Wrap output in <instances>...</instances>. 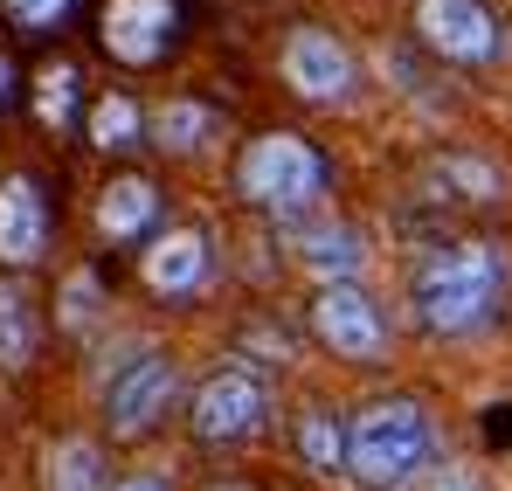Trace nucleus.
<instances>
[{
  "label": "nucleus",
  "instance_id": "obj_1",
  "mask_svg": "<svg viewBox=\"0 0 512 491\" xmlns=\"http://www.w3.org/2000/svg\"><path fill=\"white\" fill-rule=\"evenodd\" d=\"M436 450V422L416 395H388L346 422V471L360 491H409Z\"/></svg>",
  "mask_w": 512,
  "mask_h": 491
},
{
  "label": "nucleus",
  "instance_id": "obj_2",
  "mask_svg": "<svg viewBox=\"0 0 512 491\" xmlns=\"http://www.w3.org/2000/svg\"><path fill=\"white\" fill-rule=\"evenodd\" d=\"M506 291V263L499 249L485 243H457V249H429L409 277V298H416V319L429 332H478L492 319Z\"/></svg>",
  "mask_w": 512,
  "mask_h": 491
},
{
  "label": "nucleus",
  "instance_id": "obj_3",
  "mask_svg": "<svg viewBox=\"0 0 512 491\" xmlns=\"http://www.w3.org/2000/svg\"><path fill=\"white\" fill-rule=\"evenodd\" d=\"M236 187H243V201H256L263 215L298 222L326 194V160L298 132H263L250 153H243V166H236Z\"/></svg>",
  "mask_w": 512,
  "mask_h": 491
},
{
  "label": "nucleus",
  "instance_id": "obj_4",
  "mask_svg": "<svg viewBox=\"0 0 512 491\" xmlns=\"http://www.w3.org/2000/svg\"><path fill=\"white\" fill-rule=\"evenodd\" d=\"M416 35H423V49L450 56V63H499L506 56V21L485 0H423Z\"/></svg>",
  "mask_w": 512,
  "mask_h": 491
},
{
  "label": "nucleus",
  "instance_id": "obj_5",
  "mask_svg": "<svg viewBox=\"0 0 512 491\" xmlns=\"http://www.w3.org/2000/svg\"><path fill=\"white\" fill-rule=\"evenodd\" d=\"M270 422V388L250 367H222L201 395H194V436L201 443H250Z\"/></svg>",
  "mask_w": 512,
  "mask_h": 491
},
{
  "label": "nucleus",
  "instance_id": "obj_6",
  "mask_svg": "<svg viewBox=\"0 0 512 491\" xmlns=\"http://www.w3.org/2000/svg\"><path fill=\"white\" fill-rule=\"evenodd\" d=\"M173 395H180V367H173L167 353H139V360L111 381V429H118L125 443L153 436L160 415L173 409Z\"/></svg>",
  "mask_w": 512,
  "mask_h": 491
},
{
  "label": "nucleus",
  "instance_id": "obj_7",
  "mask_svg": "<svg viewBox=\"0 0 512 491\" xmlns=\"http://www.w3.org/2000/svg\"><path fill=\"white\" fill-rule=\"evenodd\" d=\"M312 332L346 360H381L388 353V319L360 284H326L319 305H312Z\"/></svg>",
  "mask_w": 512,
  "mask_h": 491
},
{
  "label": "nucleus",
  "instance_id": "obj_8",
  "mask_svg": "<svg viewBox=\"0 0 512 491\" xmlns=\"http://www.w3.org/2000/svg\"><path fill=\"white\" fill-rule=\"evenodd\" d=\"M284 83H291L305 104H346V97H353V56L340 49V35L298 28V35L284 42Z\"/></svg>",
  "mask_w": 512,
  "mask_h": 491
},
{
  "label": "nucleus",
  "instance_id": "obj_9",
  "mask_svg": "<svg viewBox=\"0 0 512 491\" xmlns=\"http://www.w3.org/2000/svg\"><path fill=\"white\" fill-rule=\"evenodd\" d=\"M97 28H104V49H111L118 63L146 70V63L167 56L173 28H180V7H173V0H111Z\"/></svg>",
  "mask_w": 512,
  "mask_h": 491
},
{
  "label": "nucleus",
  "instance_id": "obj_10",
  "mask_svg": "<svg viewBox=\"0 0 512 491\" xmlns=\"http://www.w3.org/2000/svg\"><path fill=\"white\" fill-rule=\"evenodd\" d=\"M42 249H49V201L28 173H7L0 180V263L28 270L42 263Z\"/></svg>",
  "mask_w": 512,
  "mask_h": 491
},
{
  "label": "nucleus",
  "instance_id": "obj_11",
  "mask_svg": "<svg viewBox=\"0 0 512 491\" xmlns=\"http://www.w3.org/2000/svg\"><path fill=\"white\" fill-rule=\"evenodd\" d=\"M208 236L201 229H173V236H160L153 243V256H146V284L153 291H167V298H187V291H201L208 284Z\"/></svg>",
  "mask_w": 512,
  "mask_h": 491
},
{
  "label": "nucleus",
  "instance_id": "obj_12",
  "mask_svg": "<svg viewBox=\"0 0 512 491\" xmlns=\"http://www.w3.org/2000/svg\"><path fill=\"white\" fill-rule=\"evenodd\" d=\"M153 222H160V194H153V180L125 173V180L104 187V201H97V229H104L111 243H132V236H146Z\"/></svg>",
  "mask_w": 512,
  "mask_h": 491
},
{
  "label": "nucleus",
  "instance_id": "obj_13",
  "mask_svg": "<svg viewBox=\"0 0 512 491\" xmlns=\"http://www.w3.org/2000/svg\"><path fill=\"white\" fill-rule=\"evenodd\" d=\"M298 263H305L319 284H353V270H360V236H353L346 222H312V229H298Z\"/></svg>",
  "mask_w": 512,
  "mask_h": 491
},
{
  "label": "nucleus",
  "instance_id": "obj_14",
  "mask_svg": "<svg viewBox=\"0 0 512 491\" xmlns=\"http://www.w3.org/2000/svg\"><path fill=\"white\" fill-rule=\"evenodd\" d=\"M153 139H160L167 153H201V146L215 139V111L173 97V104H160V118H153Z\"/></svg>",
  "mask_w": 512,
  "mask_h": 491
},
{
  "label": "nucleus",
  "instance_id": "obj_15",
  "mask_svg": "<svg viewBox=\"0 0 512 491\" xmlns=\"http://www.w3.org/2000/svg\"><path fill=\"white\" fill-rule=\"evenodd\" d=\"M35 360V305L21 284H0V367H28Z\"/></svg>",
  "mask_w": 512,
  "mask_h": 491
},
{
  "label": "nucleus",
  "instance_id": "obj_16",
  "mask_svg": "<svg viewBox=\"0 0 512 491\" xmlns=\"http://www.w3.org/2000/svg\"><path fill=\"white\" fill-rule=\"evenodd\" d=\"M104 450L97 443H56V457H49V491H104Z\"/></svg>",
  "mask_w": 512,
  "mask_h": 491
},
{
  "label": "nucleus",
  "instance_id": "obj_17",
  "mask_svg": "<svg viewBox=\"0 0 512 491\" xmlns=\"http://www.w3.org/2000/svg\"><path fill=\"white\" fill-rule=\"evenodd\" d=\"M139 132H146V118H139V104L132 97H97V111H90V139L104 146V153H132L139 146Z\"/></svg>",
  "mask_w": 512,
  "mask_h": 491
},
{
  "label": "nucleus",
  "instance_id": "obj_18",
  "mask_svg": "<svg viewBox=\"0 0 512 491\" xmlns=\"http://www.w3.org/2000/svg\"><path fill=\"white\" fill-rule=\"evenodd\" d=\"M298 443H305V464H312V471H340V464H346V429H340V415L312 409L305 422H298Z\"/></svg>",
  "mask_w": 512,
  "mask_h": 491
},
{
  "label": "nucleus",
  "instance_id": "obj_19",
  "mask_svg": "<svg viewBox=\"0 0 512 491\" xmlns=\"http://www.w3.org/2000/svg\"><path fill=\"white\" fill-rule=\"evenodd\" d=\"M70 7H77V0H7L14 28H56V21H63Z\"/></svg>",
  "mask_w": 512,
  "mask_h": 491
},
{
  "label": "nucleus",
  "instance_id": "obj_20",
  "mask_svg": "<svg viewBox=\"0 0 512 491\" xmlns=\"http://www.w3.org/2000/svg\"><path fill=\"white\" fill-rule=\"evenodd\" d=\"M70 90H77L70 70H49V77H42V118H49V125H63V118H70Z\"/></svg>",
  "mask_w": 512,
  "mask_h": 491
},
{
  "label": "nucleus",
  "instance_id": "obj_21",
  "mask_svg": "<svg viewBox=\"0 0 512 491\" xmlns=\"http://www.w3.org/2000/svg\"><path fill=\"white\" fill-rule=\"evenodd\" d=\"M90 305H97V284L77 277V284H70V312H63V326H90Z\"/></svg>",
  "mask_w": 512,
  "mask_h": 491
},
{
  "label": "nucleus",
  "instance_id": "obj_22",
  "mask_svg": "<svg viewBox=\"0 0 512 491\" xmlns=\"http://www.w3.org/2000/svg\"><path fill=\"white\" fill-rule=\"evenodd\" d=\"M104 491H167V471H139V478H125V485H104Z\"/></svg>",
  "mask_w": 512,
  "mask_h": 491
},
{
  "label": "nucleus",
  "instance_id": "obj_23",
  "mask_svg": "<svg viewBox=\"0 0 512 491\" xmlns=\"http://www.w3.org/2000/svg\"><path fill=\"white\" fill-rule=\"evenodd\" d=\"M429 491H478V478H471V471H436Z\"/></svg>",
  "mask_w": 512,
  "mask_h": 491
},
{
  "label": "nucleus",
  "instance_id": "obj_24",
  "mask_svg": "<svg viewBox=\"0 0 512 491\" xmlns=\"http://www.w3.org/2000/svg\"><path fill=\"white\" fill-rule=\"evenodd\" d=\"M14 97V70H7V56H0V104Z\"/></svg>",
  "mask_w": 512,
  "mask_h": 491
}]
</instances>
